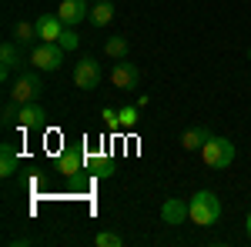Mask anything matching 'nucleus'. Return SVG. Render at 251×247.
<instances>
[{"label": "nucleus", "instance_id": "f257e3e1", "mask_svg": "<svg viewBox=\"0 0 251 247\" xmlns=\"http://www.w3.org/2000/svg\"><path fill=\"white\" fill-rule=\"evenodd\" d=\"M218 217H221V201H218V194L198 190L191 201H188V221H191L194 227H214Z\"/></svg>", "mask_w": 251, "mask_h": 247}, {"label": "nucleus", "instance_id": "f03ea898", "mask_svg": "<svg viewBox=\"0 0 251 247\" xmlns=\"http://www.w3.org/2000/svg\"><path fill=\"white\" fill-rule=\"evenodd\" d=\"M201 157H204V164L211 167V171H225V167H231L234 157H238V151H234V144L228 140V137H214L201 147Z\"/></svg>", "mask_w": 251, "mask_h": 247}, {"label": "nucleus", "instance_id": "7ed1b4c3", "mask_svg": "<svg viewBox=\"0 0 251 247\" xmlns=\"http://www.w3.org/2000/svg\"><path fill=\"white\" fill-rule=\"evenodd\" d=\"M30 64H34L37 70L54 74V70H60V64H64V47H60V44H44V40H40L37 47L30 50Z\"/></svg>", "mask_w": 251, "mask_h": 247}, {"label": "nucleus", "instance_id": "20e7f679", "mask_svg": "<svg viewBox=\"0 0 251 247\" xmlns=\"http://www.w3.org/2000/svg\"><path fill=\"white\" fill-rule=\"evenodd\" d=\"M40 90H44V84H40L37 74H20L14 80V87H10V100H17V104H30V100H37Z\"/></svg>", "mask_w": 251, "mask_h": 247}, {"label": "nucleus", "instance_id": "39448f33", "mask_svg": "<svg viewBox=\"0 0 251 247\" xmlns=\"http://www.w3.org/2000/svg\"><path fill=\"white\" fill-rule=\"evenodd\" d=\"M57 17L64 20V27H77L80 20L91 17V0H60Z\"/></svg>", "mask_w": 251, "mask_h": 247}, {"label": "nucleus", "instance_id": "423d86ee", "mask_svg": "<svg viewBox=\"0 0 251 247\" xmlns=\"http://www.w3.org/2000/svg\"><path fill=\"white\" fill-rule=\"evenodd\" d=\"M74 84H77L80 90H94V87H100V64H97L94 57H84L74 67Z\"/></svg>", "mask_w": 251, "mask_h": 247}, {"label": "nucleus", "instance_id": "0eeeda50", "mask_svg": "<svg viewBox=\"0 0 251 247\" xmlns=\"http://www.w3.org/2000/svg\"><path fill=\"white\" fill-rule=\"evenodd\" d=\"M137 80H141V74H137L134 64H127V57L117 60L114 67H111V84H114L117 90H134Z\"/></svg>", "mask_w": 251, "mask_h": 247}, {"label": "nucleus", "instance_id": "6e6552de", "mask_svg": "<svg viewBox=\"0 0 251 247\" xmlns=\"http://www.w3.org/2000/svg\"><path fill=\"white\" fill-rule=\"evenodd\" d=\"M44 124H47V111L40 107L37 100L20 104V114H17V127L20 131H34V127H44Z\"/></svg>", "mask_w": 251, "mask_h": 247}, {"label": "nucleus", "instance_id": "1a4fd4ad", "mask_svg": "<svg viewBox=\"0 0 251 247\" xmlns=\"http://www.w3.org/2000/svg\"><path fill=\"white\" fill-rule=\"evenodd\" d=\"M34 23H37V37L44 40V44H57L60 34H64V20H60L57 14H40Z\"/></svg>", "mask_w": 251, "mask_h": 247}, {"label": "nucleus", "instance_id": "9d476101", "mask_svg": "<svg viewBox=\"0 0 251 247\" xmlns=\"http://www.w3.org/2000/svg\"><path fill=\"white\" fill-rule=\"evenodd\" d=\"M84 151H77V147H67V151H60L57 157V171L64 174V177H77L80 171H84Z\"/></svg>", "mask_w": 251, "mask_h": 247}, {"label": "nucleus", "instance_id": "9b49d317", "mask_svg": "<svg viewBox=\"0 0 251 247\" xmlns=\"http://www.w3.org/2000/svg\"><path fill=\"white\" fill-rule=\"evenodd\" d=\"M17 67H20V44L17 40H7V44L0 47V77H3V80L14 77Z\"/></svg>", "mask_w": 251, "mask_h": 247}, {"label": "nucleus", "instance_id": "f8f14e48", "mask_svg": "<svg viewBox=\"0 0 251 247\" xmlns=\"http://www.w3.org/2000/svg\"><path fill=\"white\" fill-rule=\"evenodd\" d=\"M161 221L171 224V227H177L181 221H188V204H184L181 197H168V201L161 204Z\"/></svg>", "mask_w": 251, "mask_h": 247}, {"label": "nucleus", "instance_id": "ddd939ff", "mask_svg": "<svg viewBox=\"0 0 251 247\" xmlns=\"http://www.w3.org/2000/svg\"><path fill=\"white\" fill-rule=\"evenodd\" d=\"M208 140H211V131L208 127H188V131L181 134V147L184 151H201Z\"/></svg>", "mask_w": 251, "mask_h": 247}, {"label": "nucleus", "instance_id": "4468645a", "mask_svg": "<svg viewBox=\"0 0 251 247\" xmlns=\"http://www.w3.org/2000/svg\"><path fill=\"white\" fill-rule=\"evenodd\" d=\"M91 23L94 27H107L111 20H114V3L111 0H97V3H91Z\"/></svg>", "mask_w": 251, "mask_h": 247}, {"label": "nucleus", "instance_id": "2eb2a0df", "mask_svg": "<svg viewBox=\"0 0 251 247\" xmlns=\"http://www.w3.org/2000/svg\"><path fill=\"white\" fill-rule=\"evenodd\" d=\"M17 174V151L14 144H0V177H14Z\"/></svg>", "mask_w": 251, "mask_h": 247}, {"label": "nucleus", "instance_id": "dca6fc26", "mask_svg": "<svg viewBox=\"0 0 251 247\" xmlns=\"http://www.w3.org/2000/svg\"><path fill=\"white\" fill-rule=\"evenodd\" d=\"M14 40H17L20 47H30L34 40H40V37H37V23H27V20H20L17 27H14Z\"/></svg>", "mask_w": 251, "mask_h": 247}, {"label": "nucleus", "instance_id": "f3484780", "mask_svg": "<svg viewBox=\"0 0 251 247\" xmlns=\"http://www.w3.org/2000/svg\"><path fill=\"white\" fill-rule=\"evenodd\" d=\"M104 54L111 60H124L127 57V37H111L107 44H104Z\"/></svg>", "mask_w": 251, "mask_h": 247}, {"label": "nucleus", "instance_id": "a211bd4d", "mask_svg": "<svg viewBox=\"0 0 251 247\" xmlns=\"http://www.w3.org/2000/svg\"><path fill=\"white\" fill-rule=\"evenodd\" d=\"M137 111H141L137 104H124V107L117 111V120H121V127H124V131L137 127Z\"/></svg>", "mask_w": 251, "mask_h": 247}, {"label": "nucleus", "instance_id": "6ab92c4d", "mask_svg": "<svg viewBox=\"0 0 251 247\" xmlns=\"http://www.w3.org/2000/svg\"><path fill=\"white\" fill-rule=\"evenodd\" d=\"M94 244L97 247H121V244H124V237L114 234V230H100V234L94 237Z\"/></svg>", "mask_w": 251, "mask_h": 247}, {"label": "nucleus", "instance_id": "aec40b11", "mask_svg": "<svg viewBox=\"0 0 251 247\" xmlns=\"http://www.w3.org/2000/svg\"><path fill=\"white\" fill-rule=\"evenodd\" d=\"M64 50H77L80 47V37H77V30L74 27H64V34H60V40H57Z\"/></svg>", "mask_w": 251, "mask_h": 247}, {"label": "nucleus", "instance_id": "412c9836", "mask_svg": "<svg viewBox=\"0 0 251 247\" xmlns=\"http://www.w3.org/2000/svg\"><path fill=\"white\" fill-rule=\"evenodd\" d=\"M91 167H94L97 177H111V174H114V160H111V157H94Z\"/></svg>", "mask_w": 251, "mask_h": 247}, {"label": "nucleus", "instance_id": "4be33fe9", "mask_svg": "<svg viewBox=\"0 0 251 247\" xmlns=\"http://www.w3.org/2000/svg\"><path fill=\"white\" fill-rule=\"evenodd\" d=\"M100 117H104V124H107V127H121V120H117V111H114V107H104V111H100Z\"/></svg>", "mask_w": 251, "mask_h": 247}, {"label": "nucleus", "instance_id": "5701e85b", "mask_svg": "<svg viewBox=\"0 0 251 247\" xmlns=\"http://www.w3.org/2000/svg\"><path fill=\"white\" fill-rule=\"evenodd\" d=\"M245 230H248V237H251V210H248V217H245Z\"/></svg>", "mask_w": 251, "mask_h": 247}, {"label": "nucleus", "instance_id": "b1692460", "mask_svg": "<svg viewBox=\"0 0 251 247\" xmlns=\"http://www.w3.org/2000/svg\"><path fill=\"white\" fill-rule=\"evenodd\" d=\"M91 3H97V0H91Z\"/></svg>", "mask_w": 251, "mask_h": 247}, {"label": "nucleus", "instance_id": "393cba45", "mask_svg": "<svg viewBox=\"0 0 251 247\" xmlns=\"http://www.w3.org/2000/svg\"><path fill=\"white\" fill-rule=\"evenodd\" d=\"M248 57H251V50H248Z\"/></svg>", "mask_w": 251, "mask_h": 247}]
</instances>
